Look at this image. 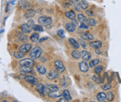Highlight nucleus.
Segmentation results:
<instances>
[{"label":"nucleus","mask_w":121,"mask_h":102,"mask_svg":"<svg viewBox=\"0 0 121 102\" xmlns=\"http://www.w3.org/2000/svg\"><path fill=\"white\" fill-rule=\"evenodd\" d=\"M89 67H90L89 64L85 61H82L79 64V69L82 73H87L89 69Z\"/></svg>","instance_id":"6"},{"label":"nucleus","mask_w":121,"mask_h":102,"mask_svg":"<svg viewBox=\"0 0 121 102\" xmlns=\"http://www.w3.org/2000/svg\"><path fill=\"white\" fill-rule=\"evenodd\" d=\"M36 14V11L33 9H28V10H26V12L25 13V17L26 19H30L31 17L34 16Z\"/></svg>","instance_id":"19"},{"label":"nucleus","mask_w":121,"mask_h":102,"mask_svg":"<svg viewBox=\"0 0 121 102\" xmlns=\"http://www.w3.org/2000/svg\"><path fill=\"white\" fill-rule=\"evenodd\" d=\"M34 61L32 58H24L19 61L21 70L24 73H30L34 65Z\"/></svg>","instance_id":"1"},{"label":"nucleus","mask_w":121,"mask_h":102,"mask_svg":"<svg viewBox=\"0 0 121 102\" xmlns=\"http://www.w3.org/2000/svg\"><path fill=\"white\" fill-rule=\"evenodd\" d=\"M80 57L82 59V61H88L91 59V53H89L88 51L86 50H82L80 52Z\"/></svg>","instance_id":"7"},{"label":"nucleus","mask_w":121,"mask_h":102,"mask_svg":"<svg viewBox=\"0 0 121 102\" xmlns=\"http://www.w3.org/2000/svg\"><path fill=\"white\" fill-rule=\"evenodd\" d=\"M24 79L28 83L32 84V85H36L38 84V80L32 76H25L24 77Z\"/></svg>","instance_id":"9"},{"label":"nucleus","mask_w":121,"mask_h":102,"mask_svg":"<svg viewBox=\"0 0 121 102\" xmlns=\"http://www.w3.org/2000/svg\"><path fill=\"white\" fill-rule=\"evenodd\" d=\"M13 56L17 58V59H21V58H23L25 57V54L21 52H14L13 53Z\"/></svg>","instance_id":"32"},{"label":"nucleus","mask_w":121,"mask_h":102,"mask_svg":"<svg viewBox=\"0 0 121 102\" xmlns=\"http://www.w3.org/2000/svg\"><path fill=\"white\" fill-rule=\"evenodd\" d=\"M46 87L48 89V90L51 93H55L57 92L59 90V87L58 86L54 84H48L46 86Z\"/></svg>","instance_id":"16"},{"label":"nucleus","mask_w":121,"mask_h":102,"mask_svg":"<svg viewBox=\"0 0 121 102\" xmlns=\"http://www.w3.org/2000/svg\"><path fill=\"white\" fill-rule=\"evenodd\" d=\"M36 70H37V72L39 73H40L41 75H45L47 72L46 68L43 65H42V64H38V65H36Z\"/></svg>","instance_id":"20"},{"label":"nucleus","mask_w":121,"mask_h":102,"mask_svg":"<svg viewBox=\"0 0 121 102\" xmlns=\"http://www.w3.org/2000/svg\"><path fill=\"white\" fill-rule=\"evenodd\" d=\"M18 4L19 7L22 9H28L30 7V4L26 0H19Z\"/></svg>","instance_id":"17"},{"label":"nucleus","mask_w":121,"mask_h":102,"mask_svg":"<svg viewBox=\"0 0 121 102\" xmlns=\"http://www.w3.org/2000/svg\"><path fill=\"white\" fill-rule=\"evenodd\" d=\"M57 36L60 38H64V30L62 29H60L59 30H57Z\"/></svg>","instance_id":"38"},{"label":"nucleus","mask_w":121,"mask_h":102,"mask_svg":"<svg viewBox=\"0 0 121 102\" xmlns=\"http://www.w3.org/2000/svg\"><path fill=\"white\" fill-rule=\"evenodd\" d=\"M21 30L24 33H29L32 30V27L28 24H23L21 26Z\"/></svg>","instance_id":"12"},{"label":"nucleus","mask_w":121,"mask_h":102,"mask_svg":"<svg viewBox=\"0 0 121 102\" xmlns=\"http://www.w3.org/2000/svg\"><path fill=\"white\" fill-rule=\"evenodd\" d=\"M28 24H30V25H32V26H33V25L34 24V20L30 19V20H29V21H28ZM32 26H31V27H32Z\"/></svg>","instance_id":"42"},{"label":"nucleus","mask_w":121,"mask_h":102,"mask_svg":"<svg viewBox=\"0 0 121 102\" xmlns=\"http://www.w3.org/2000/svg\"><path fill=\"white\" fill-rule=\"evenodd\" d=\"M77 20H78V21H80V23H86L87 18L86 17L85 15L80 13L77 16Z\"/></svg>","instance_id":"24"},{"label":"nucleus","mask_w":121,"mask_h":102,"mask_svg":"<svg viewBox=\"0 0 121 102\" xmlns=\"http://www.w3.org/2000/svg\"><path fill=\"white\" fill-rule=\"evenodd\" d=\"M99 63V58H94V59L90 61V62H89L88 64H89V67L92 68V67H94L95 66H97Z\"/></svg>","instance_id":"26"},{"label":"nucleus","mask_w":121,"mask_h":102,"mask_svg":"<svg viewBox=\"0 0 121 102\" xmlns=\"http://www.w3.org/2000/svg\"><path fill=\"white\" fill-rule=\"evenodd\" d=\"M103 69V67L102 65H97V66L94 67V73H96L97 75H99V74L101 73Z\"/></svg>","instance_id":"30"},{"label":"nucleus","mask_w":121,"mask_h":102,"mask_svg":"<svg viewBox=\"0 0 121 102\" xmlns=\"http://www.w3.org/2000/svg\"><path fill=\"white\" fill-rule=\"evenodd\" d=\"M86 13L87 14V16H93V11H92V10H87V11H86Z\"/></svg>","instance_id":"41"},{"label":"nucleus","mask_w":121,"mask_h":102,"mask_svg":"<svg viewBox=\"0 0 121 102\" xmlns=\"http://www.w3.org/2000/svg\"><path fill=\"white\" fill-rule=\"evenodd\" d=\"M59 101H60V102H61V101H65V98H60V99L59 100Z\"/></svg>","instance_id":"45"},{"label":"nucleus","mask_w":121,"mask_h":102,"mask_svg":"<svg viewBox=\"0 0 121 102\" xmlns=\"http://www.w3.org/2000/svg\"><path fill=\"white\" fill-rule=\"evenodd\" d=\"M65 28L69 33H73L76 30V25L73 22H68L65 25Z\"/></svg>","instance_id":"11"},{"label":"nucleus","mask_w":121,"mask_h":102,"mask_svg":"<svg viewBox=\"0 0 121 102\" xmlns=\"http://www.w3.org/2000/svg\"><path fill=\"white\" fill-rule=\"evenodd\" d=\"M36 90L41 95H45V87L43 84H37L36 86Z\"/></svg>","instance_id":"15"},{"label":"nucleus","mask_w":121,"mask_h":102,"mask_svg":"<svg viewBox=\"0 0 121 102\" xmlns=\"http://www.w3.org/2000/svg\"><path fill=\"white\" fill-rule=\"evenodd\" d=\"M73 8H74V9L77 10V11H80V9H81L80 2H79V1H77V0H76L75 2L73 3Z\"/></svg>","instance_id":"34"},{"label":"nucleus","mask_w":121,"mask_h":102,"mask_svg":"<svg viewBox=\"0 0 121 102\" xmlns=\"http://www.w3.org/2000/svg\"><path fill=\"white\" fill-rule=\"evenodd\" d=\"M88 26H91V27H94L97 24V21L95 19H87V21H86V23Z\"/></svg>","instance_id":"28"},{"label":"nucleus","mask_w":121,"mask_h":102,"mask_svg":"<svg viewBox=\"0 0 121 102\" xmlns=\"http://www.w3.org/2000/svg\"><path fill=\"white\" fill-rule=\"evenodd\" d=\"M54 67L56 70L60 73H63L65 70V67L64 64H63L62 61H61L60 60H56L54 61Z\"/></svg>","instance_id":"4"},{"label":"nucleus","mask_w":121,"mask_h":102,"mask_svg":"<svg viewBox=\"0 0 121 102\" xmlns=\"http://www.w3.org/2000/svg\"><path fill=\"white\" fill-rule=\"evenodd\" d=\"M59 72L56 70V69H52V70H51L48 75H47V78H48L49 80H54L56 78H58L59 76Z\"/></svg>","instance_id":"8"},{"label":"nucleus","mask_w":121,"mask_h":102,"mask_svg":"<svg viewBox=\"0 0 121 102\" xmlns=\"http://www.w3.org/2000/svg\"><path fill=\"white\" fill-rule=\"evenodd\" d=\"M80 6L82 10H86L88 7V4L86 0H81L80 1Z\"/></svg>","instance_id":"33"},{"label":"nucleus","mask_w":121,"mask_h":102,"mask_svg":"<svg viewBox=\"0 0 121 102\" xmlns=\"http://www.w3.org/2000/svg\"><path fill=\"white\" fill-rule=\"evenodd\" d=\"M103 44H102V41H91L89 43V46H90L91 48L94 50H97V49H99V48H101Z\"/></svg>","instance_id":"10"},{"label":"nucleus","mask_w":121,"mask_h":102,"mask_svg":"<svg viewBox=\"0 0 121 102\" xmlns=\"http://www.w3.org/2000/svg\"><path fill=\"white\" fill-rule=\"evenodd\" d=\"M65 16L71 20H74L76 19V13L73 10H68L65 13Z\"/></svg>","instance_id":"18"},{"label":"nucleus","mask_w":121,"mask_h":102,"mask_svg":"<svg viewBox=\"0 0 121 102\" xmlns=\"http://www.w3.org/2000/svg\"><path fill=\"white\" fill-rule=\"evenodd\" d=\"M68 42L70 43L71 46L74 50L79 49V48H80V44H79V42H78L77 41H76L74 39H73V38L68 39Z\"/></svg>","instance_id":"14"},{"label":"nucleus","mask_w":121,"mask_h":102,"mask_svg":"<svg viewBox=\"0 0 121 102\" xmlns=\"http://www.w3.org/2000/svg\"><path fill=\"white\" fill-rule=\"evenodd\" d=\"M91 78L93 80V82L97 83V84H101V83H103V81H102L100 76H99V75H98V76H92Z\"/></svg>","instance_id":"27"},{"label":"nucleus","mask_w":121,"mask_h":102,"mask_svg":"<svg viewBox=\"0 0 121 102\" xmlns=\"http://www.w3.org/2000/svg\"><path fill=\"white\" fill-rule=\"evenodd\" d=\"M17 36L18 37V39L20 41H27V39H28V36H26V35H25L24 33H17Z\"/></svg>","instance_id":"25"},{"label":"nucleus","mask_w":121,"mask_h":102,"mask_svg":"<svg viewBox=\"0 0 121 102\" xmlns=\"http://www.w3.org/2000/svg\"><path fill=\"white\" fill-rule=\"evenodd\" d=\"M31 48H32V45H31L30 44L25 43V44L22 45L19 47V51L24 53V54H25V53H27L28 52H29L31 50Z\"/></svg>","instance_id":"5"},{"label":"nucleus","mask_w":121,"mask_h":102,"mask_svg":"<svg viewBox=\"0 0 121 102\" xmlns=\"http://www.w3.org/2000/svg\"><path fill=\"white\" fill-rule=\"evenodd\" d=\"M97 99L98 101H101V102L105 101L106 100V94L103 92L99 93L97 95Z\"/></svg>","instance_id":"21"},{"label":"nucleus","mask_w":121,"mask_h":102,"mask_svg":"<svg viewBox=\"0 0 121 102\" xmlns=\"http://www.w3.org/2000/svg\"><path fill=\"white\" fill-rule=\"evenodd\" d=\"M52 21H53L52 18L50 16H42L38 19V22L39 24L43 26H48L51 24Z\"/></svg>","instance_id":"3"},{"label":"nucleus","mask_w":121,"mask_h":102,"mask_svg":"<svg viewBox=\"0 0 121 102\" xmlns=\"http://www.w3.org/2000/svg\"><path fill=\"white\" fill-rule=\"evenodd\" d=\"M62 95H63V98L65 99L66 101H69L71 100V94H70L69 91H68V90H65L64 91H63Z\"/></svg>","instance_id":"22"},{"label":"nucleus","mask_w":121,"mask_h":102,"mask_svg":"<svg viewBox=\"0 0 121 102\" xmlns=\"http://www.w3.org/2000/svg\"><path fill=\"white\" fill-rule=\"evenodd\" d=\"M30 39L34 43L37 42V41H39V35L37 33H34L30 35Z\"/></svg>","instance_id":"23"},{"label":"nucleus","mask_w":121,"mask_h":102,"mask_svg":"<svg viewBox=\"0 0 121 102\" xmlns=\"http://www.w3.org/2000/svg\"><path fill=\"white\" fill-rule=\"evenodd\" d=\"M112 88V86L110 85L109 84H104L102 86V89L105 91H106V90H109L110 89Z\"/></svg>","instance_id":"37"},{"label":"nucleus","mask_w":121,"mask_h":102,"mask_svg":"<svg viewBox=\"0 0 121 102\" xmlns=\"http://www.w3.org/2000/svg\"><path fill=\"white\" fill-rule=\"evenodd\" d=\"M106 99L108 101H112L114 100V93L112 92H108L107 94H106Z\"/></svg>","instance_id":"35"},{"label":"nucleus","mask_w":121,"mask_h":102,"mask_svg":"<svg viewBox=\"0 0 121 102\" xmlns=\"http://www.w3.org/2000/svg\"><path fill=\"white\" fill-rule=\"evenodd\" d=\"M73 4V2H72V0H68V2H65V3H63L62 4V6L64 7V8H68V7H70Z\"/></svg>","instance_id":"36"},{"label":"nucleus","mask_w":121,"mask_h":102,"mask_svg":"<svg viewBox=\"0 0 121 102\" xmlns=\"http://www.w3.org/2000/svg\"><path fill=\"white\" fill-rule=\"evenodd\" d=\"M79 44H80V45H81V47L82 48H84V49H86V48L87 47V45H86V43L82 39H80L79 40Z\"/></svg>","instance_id":"39"},{"label":"nucleus","mask_w":121,"mask_h":102,"mask_svg":"<svg viewBox=\"0 0 121 102\" xmlns=\"http://www.w3.org/2000/svg\"><path fill=\"white\" fill-rule=\"evenodd\" d=\"M71 56L75 59H79L80 58V52L77 51V50H73L71 52Z\"/></svg>","instance_id":"29"},{"label":"nucleus","mask_w":121,"mask_h":102,"mask_svg":"<svg viewBox=\"0 0 121 102\" xmlns=\"http://www.w3.org/2000/svg\"><path fill=\"white\" fill-rule=\"evenodd\" d=\"M32 30L36 32H43V28L39 24H34L32 26Z\"/></svg>","instance_id":"31"},{"label":"nucleus","mask_w":121,"mask_h":102,"mask_svg":"<svg viewBox=\"0 0 121 102\" xmlns=\"http://www.w3.org/2000/svg\"><path fill=\"white\" fill-rule=\"evenodd\" d=\"M46 39H48V37H45V38L41 39L39 41V42H42V41H45V40H46Z\"/></svg>","instance_id":"44"},{"label":"nucleus","mask_w":121,"mask_h":102,"mask_svg":"<svg viewBox=\"0 0 121 102\" xmlns=\"http://www.w3.org/2000/svg\"><path fill=\"white\" fill-rule=\"evenodd\" d=\"M80 28L87 30V29H88V25L86 23H81V24L80 25Z\"/></svg>","instance_id":"40"},{"label":"nucleus","mask_w":121,"mask_h":102,"mask_svg":"<svg viewBox=\"0 0 121 102\" xmlns=\"http://www.w3.org/2000/svg\"><path fill=\"white\" fill-rule=\"evenodd\" d=\"M80 38L85 41H91L94 39V37L92 34L89 33H83L80 35Z\"/></svg>","instance_id":"13"},{"label":"nucleus","mask_w":121,"mask_h":102,"mask_svg":"<svg viewBox=\"0 0 121 102\" xmlns=\"http://www.w3.org/2000/svg\"><path fill=\"white\" fill-rule=\"evenodd\" d=\"M42 54H43V50L41 49L39 47H34L32 50L30 52V57L32 58V59H37L39 58Z\"/></svg>","instance_id":"2"},{"label":"nucleus","mask_w":121,"mask_h":102,"mask_svg":"<svg viewBox=\"0 0 121 102\" xmlns=\"http://www.w3.org/2000/svg\"><path fill=\"white\" fill-rule=\"evenodd\" d=\"M95 52H96V53L97 55H100L101 54V51L100 50H99V49H97V50H95Z\"/></svg>","instance_id":"43"}]
</instances>
